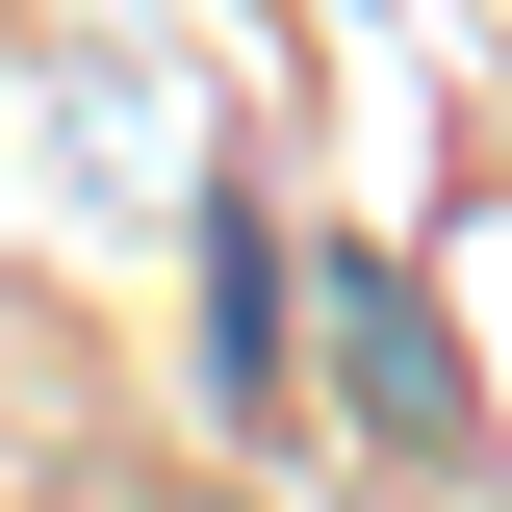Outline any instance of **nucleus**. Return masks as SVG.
I'll return each mask as SVG.
<instances>
[{
    "instance_id": "obj_1",
    "label": "nucleus",
    "mask_w": 512,
    "mask_h": 512,
    "mask_svg": "<svg viewBox=\"0 0 512 512\" xmlns=\"http://www.w3.org/2000/svg\"><path fill=\"white\" fill-rule=\"evenodd\" d=\"M333 359H359L384 436H461V333L410 308V256H333Z\"/></svg>"
},
{
    "instance_id": "obj_2",
    "label": "nucleus",
    "mask_w": 512,
    "mask_h": 512,
    "mask_svg": "<svg viewBox=\"0 0 512 512\" xmlns=\"http://www.w3.org/2000/svg\"><path fill=\"white\" fill-rule=\"evenodd\" d=\"M256 359H282V282H256V231L205 205V384H256Z\"/></svg>"
}]
</instances>
